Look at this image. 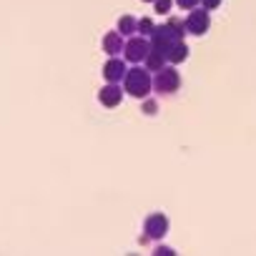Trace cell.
<instances>
[{
  "label": "cell",
  "instance_id": "cell-1",
  "mask_svg": "<svg viewBox=\"0 0 256 256\" xmlns=\"http://www.w3.org/2000/svg\"><path fill=\"white\" fill-rule=\"evenodd\" d=\"M186 33H188V30H186V23L171 18L166 26H156V30H154V36H151V46L166 56L178 40L186 38Z\"/></svg>",
  "mask_w": 256,
  "mask_h": 256
},
{
  "label": "cell",
  "instance_id": "cell-2",
  "mask_svg": "<svg viewBox=\"0 0 256 256\" xmlns=\"http://www.w3.org/2000/svg\"><path fill=\"white\" fill-rule=\"evenodd\" d=\"M123 90L128 93V96H134V98H138V100H144V98H148V93L154 90V78H151V70L144 66H134V68H128V73H126V78H123Z\"/></svg>",
  "mask_w": 256,
  "mask_h": 256
},
{
  "label": "cell",
  "instance_id": "cell-3",
  "mask_svg": "<svg viewBox=\"0 0 256 256\" xmlns=\"http://www.w3.org/2000/svg\"><path fill=\"white\" fill-rule=\"evenodd\" d=\"M178 86H181V76L174 66H164L154 78V90L158 96H174L178 90Z\"/></svg>",
  "mask_w": 256,
  "mask_h": 256
},
{
  "label": "cell",
  "instance_id": "cell-4",
  "mask_svg": "<svg viewBox=\"0 0 256 256\" xmlns=\"http://www.w3.org/2000/svg\"><path fill=\"white\" fill-rule=\"evenodd\" d=\"M148 53H151V40H148V38L136 36V38H128V40H126L123 58H126L128 63H144Z\"/></svg>",
  "mask_w": 256,
  "mask_h": 256
},
{
  "label": "cell",
  "instance_id": "cell-5",
  "mask_svg": "<svg viewBox=\"0 0 256 256\" xmlns=\"http://www.w3.org/2000/svg\"><path fill=\"white\" fill-rule=\"evenodd\" d=\"M211 28V16L206 8H191L188 18H186V30L191 36H204Z\"/></svg>",
  "mask_w": 256,
  "mask_h": 256
},
{
  "label": "cell",
  "instance_id": "cell-6",
  "mask_svg": "<svg viewBox=\"0 0 256 256\" xmlns=\"http://www.w3.org/2000/svg\"><path fill=\"white\" fill-rule=\"evenodd\" d=\"M168 234V218L164 214H151L146 221H144V241L148 238H164Z\"/></svg>",
  "mask_w": 256,
  "mask_h": 256
},
{
  "label": "cell",
  "instance_id": "cell-7",
  "mask_svg": "<svg viewBox=\"0 0 256 256\" xmlns=\"http://www.w3.org/2000/svg\"><path fill=\"white\" fill-rule=\"evenodd\" d=\"M126 73H128V68H126V63L118 56H110V60L103 66V78L108 83H120L126 78Z\"/></svg>",
  "mask_w": 256,
  "mask_h": 256
},
{
  "label": "cell",
  "instance_id": "cell-8",
  "mask_svg": "<svg viewBox=\"0 0 256 256\" xmlns=\"http://www.w3.org/2000/svg\"><path fill=\"white\" fill-rule=\"evenodd\" d=\"M98 100H100V106H106V108H116V106L123 100V88H120L118 83H106V86L100 88V93H98Z\"/></svg>",
  "mask_w": 256,
  "mask_h": 256
},
{
  "label": "cell",
  "instance_id": "cell-9",
  "mask_svg": "<svg viewBox=\"0 0 256 256\" xmlns=\"http://www.w3.org/2000/svg\"><path fill=\"white\" fill-rule=\"evenodd\" d=\"M123 48H126V43H123V36H120L118 30L103 36V50H106L108 56H120Z\"/></svg>",
  "mask_w": 256,
  "mask_h": 256
},
{
  "label": "cell",
  "instance_id": "cell-10",
  "mask_svg": "<svg viewBox=\"0 0 256 256\" xmlns=\"http://www.w3.org/2000/svg\"><path fill=\"white\" fill-rule=\"evenodd\" d=\"M186 58H188V46H186L184 40H178V43H176V46H174V48L166 53V60H168L171 66H176V63H184Z\"/></svg>",
  "mask_w": 256,
  "mask_h": 256
},
{
  "label": "cell",
  "instance_id": "cell-11",
  "mask_svg": "<svg viewBox=\"0 0 256 256\" xmlns=\"http://www.w3.org/2000/svg\"><path fill=\"white\" fill-rule=\"evenodd\" d=\"M166 63H168V60H166V56H164L161 50H156V48L151 46V53L146 56V60H144V66H146L148 70H156V73H158V70H161V68H164Z\"/></svg>",
  "mask_w": 256,
  "mask_h": 256
},
{
  "label": "cell",
  "instance_id": "cell-12",
  "mask_svg": "<svg viewBox=\"0 0 256 256\" xmlns=\"http://www.w3.org/2000/svg\"><path fill=\"white\" fill-rule=\"evenodd\" d=\"M118 33H120L123 38H131L134 33H138V20H134L131 16H123V18L118 20Z\"/></svg>",
  "mask_w": 256,
  "mask_h": 256
},
{
  "label": "cell",
  "instance_id": "cell-13",
  "mask_svg": "<svg viewBox=\"0 0 256 256\" xmlns=\"http://www.w3.org/2000/svg\"><path fill=\"white\" fill-rule=\"evenodd\" d=\"M154 30H156V26H154V20H151V18H141V20H138V36L151 38V36H154Z\"/></svg>",
  "mask_w": 256,
  "mask_h": 256
},
{
  "label": "cell",
  "instance_id": "cell-14",
  "mask_svg": "<svg viewBox=\"0 0 256 256\" xmlns=\"http://www.w3.org/2000/svg\"><path fill=\"white\" fill-rule=\"evenodd\" d=\"M171 8H174V0H154V10L158 16H168Z\"/></svg>",
  "mask_w": 256,
  "mask_h": 256
},
{
  "label": "cell",
  "instance_id": "cell-15",
  "mask_svg": "<svg viewBox=\"0 0 256 256\" xmlns=\"http://www.w3.org/2000/svg\"><path fill=\"white\" fill-rule=\"evenodd\" d=\"M174 3L181 8V10H191V8H196V6H201V0H174Z\"/></svg>",
  "mask_w": 256,
  "mask_h": 256
},
{
  "label": "cell",
  "instance_id": "cell-16",
  "mask_svg": "<svg viewBox=\"0 0 256 256\" xmlns=\"http://www.w3.org/2000/svg\"><path fill=\"white\" fill-rule=\"evenodd\" d=\"M146 116H154L156 110H158V106H156V100H151V98H144V108H141Z\"/></svg>",
  "mask_w": 256,
  "mask_h": 256
},
{
  "label": "cell",
  "instance_id": "cell-17",
  "mask_svg": "<svg viewBox=\"0 0 256 256\" xmlns=\"http://www.w3.org/2000/svg\"><path fill=\"white\" fill-rule=\"evenodd\" d=\"M221 6V0H201V8H206V10H216Z\"/></svg>",
  "mask_w": 256,
  "mask_h": 256
},
{
  "label": "cell",
  "instance_id": "cell-18",
  "mask_svg": "<svg viewBox=\"0 0 256 256\" xmlns=\"http://www.w3.org/2000/svg\"><path fill=\"white\" fill-rule=\"evenodd\" d=\"M154 254H174V248H168V246H156Z\"/></svg>",
  "mask_w": 256,
  "mask_h": 256
},
{
  "label": "cell",
  "instance_id": "cell-19",
  "mask_svg": "<svg viewBox=\"0 0 256 256\" xmlns=\"http://www.w3.org/2000/svg\"><path fill=\"white\" fill-rule=\"evenodd\" d=\"M144 3H154V0H144Z\"/></svg>",
  "mask_w": 256,
  "mask_h": 256
}]
</instances>
